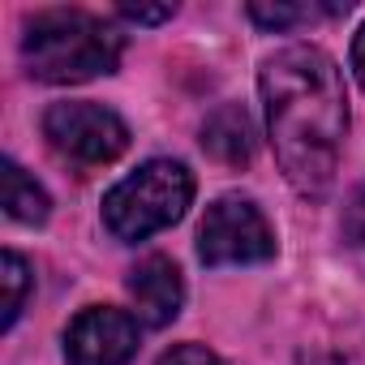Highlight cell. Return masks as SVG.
<instances>
[{
	"label": "cell",
	"mask_w": 365,
	"mask_h": 365,
	"mask_svg": "<svg viewBox=\"0 0 365 365\" xmlns=\"http://www.w3.org/2000/svg\"><path fill=\"white\" fill-rule=\"evenodd\" d=\"M155 365H228V361L215 356V352L202 348V344H176V348H168Z\"/></svg>",
	"instance_id": "13"
},
{
	"label": "cell",
	"mask_w": 365,
	"mask_h": 365,
	"mask_svg": "<svg viewBox=\"0 0 365 365\" xmlns=\"http://www.w3.org/2000/svg\"><path fill=\"white\" fill-rule=\"evenodd\" d=\"M0 279H5V331L22 318V309H26V297H31V267H26V258L22 254H14V250H5V258H0Z\"/></svg>",
	"instance_id": "11"
},
{
	"label": "cell",
	"mask_w": 365,
	"mask_h": 365,
	"mask_svg": "<svg viewBox=\"0 0 365 365\" xmlns=\"http://www.w3.org/2000/svg\"><path fill=\"white\" fill-rule=\"evenodd\" d=\"M344 241L365 258V185L348 198V207H344Z\"/></svg>",
	"instance_id": "12"
},
{
	"label": "cell",
	"mask_w": 365,
	"mask_h": 365,
	"mask_svg": "<svg viewBox=\"0 0 365 365\" xmlns=\"http://www.w3.org/2000/svg\"><path fill=\"white\" fill-rule=\"evenodd\" d=\"M198 258L207 267H254V262H271L275 258V232H271L267 215L250 198L224 194L202 215Z\"/></svg>",
	"instance_id": "5"
},
{
	"label": "cell",
	"mask_w": 365,
	"mask_h": 365,
	"mask_svg": "<svg viewBox=\"0 0 365 365\" xmlns=\"http://www.w3.org/2000/svg\"><path fill=\"white\" fill-rule=\"evenodd\" d=\"M138 356V318L116 305H86L65 331L69 365H129Z\"/></svg>",
	"instance_id": "6"
},
{
	"label": "cell",
	"mask_w": 365,
	"mask_h": 365,
	"mask_svg": "<svg viewBox=\"0 0 365 365\" xmlns=\"http://www.w3.org/2000/svg\"><path fill=\"white\" fill-rule=\"evenodd\" d=\"M194 202V176L185 163L176 159H146L138 172H129L125 180L108 190L103 198V228L125 241L138 245L163 228H172Z\"/></svg>",
	"instance_id": "3"
},
{
	"label": "cell",
	"mask_w": 365,
	"mask_h": 365,
	"mask_svg": "<svg viewBox=\"0 0 365 365\" xmlns=\"http://www.w3.org/2000/svg\"><path fill=\"white\" fill-rule=\"evenodd\" d=\"M258 91L267 108L271 150L297 194H327L344 133H348V95L339 65L309 43L279 48L258 69Z\"/></svg>",
	"instance_id": "1"
},
{
	"label": "cell",
	"mask_w": 365,
	"mask_h": 365,
	"mask_svg": "<svg viewBox=\"0 0 365 365\" xmlns=\"http://www.w3.org/2000/svg\"><path fill=\"white\" fill-rule=\"evenodd\" d=\"M202 146L220 159V163H250L254 159V125L250 112L241 103H220L207 120H202Z\"/></svg>",
	"instance_id": "8"
},
{
	"label": "cell",
	"mask_w": 365,
	"mask_h": 365,
	"mask_svg": "<svg viewBox=\"0 0 365 365\" xmlns=\"http://www.w3.org/2000/svg\"><path fill=\"white\" fill-rule=\"evenodd\" d=\"M43 138L61 159H69L78 168H99V163H112L125 155L129 125L103 103L65 99L43 112Z\"/></svg>",
	"instance_id": "4"
},
{
	"label": "cell",
	"mask_w": 365,
	"mask_h": 365,
	"mask_svg": "<svg viewBox=\"0 0 365 365\" xmlns=\"http://www.w3.org/2000/svg\"><path fill=\"white\" fill-rule=\"evenodd\" d=\"M0 198H5V215L18 224H43L52 211L43 185L35 176H26V168L14 159H5V190H0Z\"/></svg>",
	"instance_id": "9"
},
{
	"label": "cell",
	"mask_w": 365,
	"mask_h": 365,
	"mask_svg": "<svg viewBox=\"0 0 365 365\" xmlns=\"http://www.w3.org/2000/svg\"><path fill=\"white\" fill-rule=\"evenodd\" d=\"M339 14V5H250V18L262 31H292L301 22H318Z\"/></svg>",
	"instance_id": "10"
},
{
	"label": "cell",
	"mask_w": 365,
	"mask_h": 365,
	"mask_svg": "<svg viewBox=\"0 0 365 365\" xmlns=\"http://www.w3.org/2000/svg\"><path fill=\"white\" fill-rule=\"evenodd\" d=\"M176 9L172 5H159V9H146V5H120V18L138 22V26H155V22H168Z\"/></svg>",
	"instance_id": "14"
},
{
	"label": "cell",
	"mask_w": 365,
	"mask_h": 365,
	"mask_svg": "<svg viewBox=\"0 0 365 365\" xmlns=\"http://www.w3.org/2000/svg\"><path fill=\"white\" fill-rule=\"evenodd\" d=\"M129 297L138 305V318L146 327H168L180 314V301H185V284H180V271L172 258L150 254L129 271Z\"/></svg>",
	"instance_id": "7"
},
{
	"label": "cell",
	"mask_w": 365,
	"mask_h": 365,
	"mask_svg": "<svg viewBox=\"0 0 365 365\" xmlns=\"http://www.w3.org/2000/svg\"><path fill=\"white\" fill-rule=\"evenodd\" d=\"M352 73H356V82L365 86V26H361L356 39H352Z\"/></svg>",
	"instance_id": "15"
},
{
	"label": "cell",
	"mask_w": 365,
	"mask_h": 365,
	"mask_svg": "<svg viewBox=\"0 0 365 365\" xmlns=\"http://www.w3.org/2000/svg\"><path fill=\"white\" fill-rule=\"evenodd\" d=\"M120 52H125L120 31L86 9H39L35 18H26L22 65L39 82L69 86L116 73Z\"/></svg>",
	"instance_id": "2"
}]
</instances>
